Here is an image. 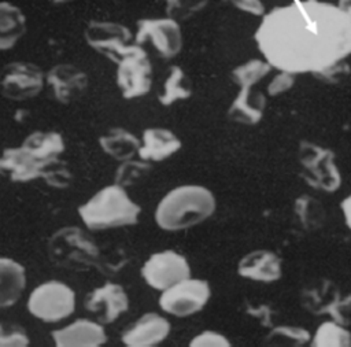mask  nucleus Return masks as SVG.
Wrapping results in <instances>:
<instances>
[{"mask_svg":"<svg viewBox=\"0 0 351 347\" xmlns=\"http://www.w3.org/2000/svg\"><path fill=\"white\" fill-rule=\"evenodd\" d=\"M51 337L56 347H100L107 342L103 324L88 318H78L52 331Z\"/></svg>","mask_w":351,"mask_h":347,"instance_id":"obj_16","label":"nucleus"},{"mask_svg":"<svg viewBox=\"0 0 351 347\" xmlns=\"http://www.w3.org/2000/svg\"><path fill=\"white\" fill-rule=\"evenodd\" d=\"M51 262L70 270H86L99 261L95 241L78 226H64L53 232L47 246Z\"/></svg>","mask_w":351,"mask_h":347,"instance_id":"obj_4","label":"nucleus"},{"mask_svg":"<svg viewBox=\"0 0 351 347\" xmlns=\"http://www.w3.org/2000/svg\"><path fill=\"white\" fill-rule=\"evenodd\" d=\"M181 148L180 139L169 129L148 128L143 132L138 156L143 160L160 162L176 154Z\"/></svg>","mask_w":351,"mask_h":347,"instance_id":"obj_19","label":"nucleus"},{"mask_svg":"<svg viewBox=\"0 0 351 347\" xmlns=\"http://www.w3.org/2000/svg\"><path fill=\"white\" fill-rule=\"evenodd\" d=\"M192 86L188 75L180 66H171L163 84V91L158 96V100L163 106H171L178 100L191 97Z\"/></svg>","mask_w":351,"mask_h":347,"instance_id":"obj_26","label":"nucleus"},{"mask_svg":"<svg viewBox=\"0 0 351 347\" xmlns=\"http://www.w3.org/2000/svg\"><path fill=\"white\" fill-rule=\"evenodd\" d=\"M299 165L302 177L315 189L325 192L336 191L341 184L340 171L335 163V154L318 144L300 143Z\"/></svg>","mask_w":351,"mask_h":347,"instance_id":"obj_7","label":"nucleus"},{"mask_svg":"<svg viewBox=\"0 0 351 347\" xmlns=\"http://www.w3.org/2000/svg\"><path fill=\"white\" fill-rule=\"evenodd\" d=\"M215 210V198L203 185H180L169 191L158 203L155 221L170 232L195 226L207 219Z\"/></svg>","mask_w":351,"mask_h":347,"instance_id":"obj_2","label":"nucleus"},{"mask_svg":"<svg viewBox=\"0 0 351 347\" xmlns=\"http://www.w3.org/2000/svg\"><path fill=\"white\" fill-rule=\"evenodd\" d=\"M265 107L266 96L262 92L255 91L254 86H243L229 106L228 115L234 122L255 125L262 119Z\"/></svg>","mask_w":351,"mask_h":347,"instance_id":"obj_20","label":"nucleus"},{"mask_svg":"<svg viewBox=\"0 0 351 347\" xmlns=\"http://www.w3.org/2000/svg\"><path fill=\"white\" fill-rule=\"evenodd\" d=\"M340 208H341V213L344 217V222L348 226V229L351 230V193L341 200Z\"/></svg>","mask_w":351,"mask_h":347,"instance_id":"obj_39","label":"nucleus"},{"mask_svg":"<svg viewBox=\"0 0 351 347\" xmlns=\"http://www.w3.org/2000/svg\"><path fill=\"white\" fill-rule=\"evenodd\" d=\"M211 295L206 280L191 276L162 291L159 306L163 311L176 317H188L200 311Z\"/></svg>","mask_w":351,"mask_h":347,"instance_id":"obj_9","label":"nucleus"},{"mask_svg":"<svg viewBox=\"0 0 351 347\" xmlns=\"http://www.w3.org/2000/svg\"><path fill=\"white\" fill-rule=\"evenodd\" d=\"M348 74H350V66L344 60H340V62L326 66L325 69L314 73L313 75H315L321 81L335 84V82H339L343 78H346Z\"/></svg>","mask_w":351,"mask_h":347,"instance_id":"obj_34","label":"nucleus"},{"mask_svg":"<svg viewBox=\"0 0 351 347\" xmlns=\"http://www.w3.org/2000/svg\"><path fill=\"white\" fill-rule=\"evenodd\" d=\"M77 213L88 229L104 230L137 224L141 207L130 199L123 187L114 182L97 191Z\"/></svg>","mask_w":351,"mask_h":347,"instance_id":"obj_3","label":"nucleus"},{"mask_svg":"<svg viewBox=\"0 0 351 347\" xmlns=\"http://www.w3.org/2000/svg\"><path fill=\"white\" fill-rule=\"evenodd\" d=\"M222 1L241 12H245L254 16H262L266 12V8L262 0H222Z\"/></svg>","mask_w":351,"mask_h":347,"instance_id":"obj_38","label":"nucleus"},{"mask_svg":"<svg viewBox=\"0 0 351 347\" xmlns=\"http://www.w3.org/2000/svg\"><path fill=\"white\" fill-rule=\"evenodd\" d=\"M269 337L273 340L288 342L287 344H292V346H302L310 342V333L304 328L287 326V325L274 328L269 335Z\"/></svg>","mask_w":351,"mask_h":347,"instance_id":"obj_33","label":"nucleus"},{"mask_svg":"<svg viewBox=\"0 0 351 347\" xmlns=\"http://www.w3.org/2000/svg\"><path fill=\"white\" fill-rule=\"evenodd\" d=\"M337 5L351 15V0H339Z\"/></svg>","mask_w":351,"mask_h":347,"instance_id":"obj_40","label":"nucleus"},{"mask_svg":"<svg viewBox=\"0 0 351 347\" xmlns=\"http://www.w3.org/2000/svg\"><path fill=\"white\" fill-rule=\"evenodd\" d=\"M254 40L271 67L314 74L351 55V15L330 1L295 0L266 11Z\"/></svg>","mask_w":351,"mask_h":347,"instance_id":"obj_1","label":"nucleus"},{"mask_svg":"<svg viewBox=\"0 0 351 347\" xmlns=\"http://www.w3.org/2000/svg\"><path fill=\"white\" fill-rule=\"evenodd\" d=\"M237 273L252 281L271 283L281 277V259L273 251L255 250L240 259Z\"/></svg>","mask_w":351,"mask_h":347,"instance_id":"obj_18","label":"nucleus"},{"mask_svg":"<svg viewBox=\"0 0 351 347\" xmlns=\"http://www.w3.org/2000/svg\"><path fill=\"white\" fill-rule=\"evenodd\" d=\"M48 1H51V3H53V4H63V3H67V1H70V0H48Z\"/></svg>","mask_w":351,"mask_h":347,"instance_id":"obj_41","label":"nucleus"},{"mask_svg":"<svg viewBox=\"0 0 351 347\" xmlns=\"http://www.w3.org/2000/svg\"><path fill=\"white\" fill-rule=\"evenodd\" d=\"M86 311L95 315L96 321L106 325L112 324L129 309V298L121 284L107 281L93 288L84 299Z\"/></svg>","mask_w":351,"mask_h":347,"instance_id":"obj_14","label":"nucleus"},{"mask_svg":"<svg viewBox=\"0 0 351 347\" xmlns=\"http://www.w3.org/2000/svg\"><path fill=\"white\" fill-rule=\"evenodd\" d=\"M295 213L306 230L318 229L325 219L324 207L317 199L311 198L310 195H302L296 199Z\"/></svg>","mask_w":351,"mask_h":347,"instance_id":"obj_28","label":"nucleus"},{"mask_svg":"<svg viewBox=\"0 0 351 347\" xmlns=\"http://www.w3.org/2000/svg\"><path fill=\"white\" fill-rule=\"evenodd\" d=\"M170 322L158 313H145L121 333L128 347H152L162 343L170 333Z\"/></svg>","mask_w":351,"mask_h":347,"instance_id":"obj_15","label":"nucleus"},{"mask_svg":"<svg viewBox=\"0 0 351 347\" xmlns=\"http://www.w3.org/2000/svg\"><path fill=\"white\" fill-rule=\"evenodd\" d=\"M329 314L336 322L344 326L351 325V294L343 299L339 298L329 310Z\"/></svg>","mask_w":351,"mask_h":347,"instance_id":"obj_37","label":"nucleus"},{"mask_svg":"<svg viewBox=\"0 0 351 347\" xmlns=\"http://www.w3.org/2000/svg\"><path fill=\"white\" fill-rule=\"evenodd\" d=\"M270 70H271V66L265 59H250L236 66L232 70L230 75L233 82H236L240 88L254 86L265 75H267Z\"/></svg>","mask_w":351,"mask_h":347,"instance_id":"obj_29","label":"nucleus"},{"mask_svg":"<svg viewBox=\"0 0 351 347\" xmlns=\"http://www.w3.org/2000/svg\"><path fill=\"white\" fill-rule=\"evenodd\" d=\"M26 288V270L15 259L0 256V309L14 306Z\"/></svg>","mask_w":351,"mask_h":347,"instance_id":"obj_21","label":"nucleus"},{"mask_svg":"<svg viewBox=\"0 0 351 347\" xmlns=\"http://www.w3.org/2000/svg\"><path fill=\"white\" fill-rule=\"evenodd\" d=\"M151 170V165L147 160H123L115 171V184L121 187H129L141 180Z\"/></svg>","mask_w":351,"mask_h":347,"instance_id":"obj_30","label":"nucleus"},{"mask_svg":"<svg viewBox=\"0 0 351 347\" xmlns=\"http://www.w3.org/2000/svg\"><path fill=\"white\" fill-rule=\"evenodd\" d=\"M45 81L53 97L62 104H69L78 99L88 86V75L70 63H60L51 67L45 75Z\"/></svg>","mask_w":351,"mask_h":347,"instance_id":"obj_17","label":"nucleus"},{"mask_svg":"<svg viewBox=\"0 0 351 347\" xmlns=\"http://www.w3.org/2000/svg\"><path fill=\"white\" fill-rule=\"evenodd\" d=\"M26 307L33 317L43 322H59L74 313L75 292L59 280H48L30 292Z\"/></svg>","mask_w":351,"mask_h":347,"instance_id":"obj_5","label":"nucleus"},{"mask_svg":"<svg viewBox=\"0 0 351 347\" xmlns=\"http://www.w3.org/2000/svg\"><path fill=\"white\" fill-rule=\"evenodd\" d=\"M84 37L90 48L115 63L136 45L130 44L132 32L125 25L110 21H90Z\"/></svg>","mask_w":351,"mask_h":347,"instance_id":"obj_11","label":"nucleus"},{"mask_svg":"<svg viewBox=\"0 0 351 347\" xmlns=\"http://www.w3.org/2000/svg\"><path fill=\"white\" fill-rule=\"evenodd\" d=\"M101 149L117 160H128L138 152L141 141L123 128H112L99 137Z\"/></svg>","mask_w":351,"mask_h":347,"instance_id":"obj_24","label":"nucleus"},{"mask_svg":"<svg viewBox=\"0 0 351 347\" xmlns=\"http://www.w3.org/2000/svg\"><path fill=\"white\" fill-rule=\"evenodd\" d=\"M26 32L23 11L8 3L0 1V51L11 49Z\"/></svg>","mask_w":351,"mask_h":347,"instance_id":"obj_23","label":"nucleus"},{"mask_svg":"<svg viewBox=\"0 0 351 347\" xmlns=\"http://www.w3.org/2000/svg\"><path fill=\"white\" fill-rule=\"evenodd\" d=\"M44 80V73L37 64L11 62L0 73V91L10 100L23 101L36 97L41 92Z\"/></svg>","mask_w":351,"mask_h":347,"instance_id":"obj_12","label":"nucleus"},{"mask_svg":"<svg viewBox=\"0 0 351 347\" xmlns=\"http://www.w3.org/2000/svg\"><path fill=\"white\" fill-rule=\"evenodd\" d=\"M167 16L174 19L188 18L203 10L208 0H165Z\"/></svg>","mask_w":351,"mask_h":347,"instance_id":"obj_32","label":"nucleus"},{"mask_svg":"<svg viewBox=\"0 0 351 347\" xmlns=\"http://www.w3.org/2000/svg\"><path fill=\"white\" fill-rule=\"evenodd\" d=\"M53 166L60 165L44 163L33 158L21 145L4 148L0 155V174L5 176L12 182H29L37 178H47L49 184L60 187L63 185L60 180L66 177V171L62 169L55 170Z\"/></svg>","mask_w":351,"mask_h":347,"instance_id":"obj_6","label":"nucleus"},{"mask_svg":"<svg viewBox=\"0 0 351 347\" xmlns=\"http://www.w3.org/2000/svg\"><path fill=\"white\" fill-rule=\"evenodd\" d=\"M339 298L340 295L337 287L328 280H319L311 284L310 287L304 288L300 296L304 309L313 314L329 313Z\"/></svg>","mask_w":351,"mask_h":347,"instance_id":"obj_25","label":"nucleus"},{"mask_svg":"<svg viewBox=\"0 0 351 347\" xmlns=\"http://www.w3.org/2000/svg\"><path fill=\"white\" fill-rule=\"evenodd\" d=\"M21 147L33 158L48 165H60L59 156L66 148L62 134L53 130H36L23 140Z\"/></svg>","mask_w":351,"mask_h":347,"instance_id":"obj_22","label":"nucleus"},{"mask_svg":"<svg viewBox=\"0 0 351 347\" xmlns=\"http://www.w3.org/2000/svg\"><path fill=\"white\" fill-rule=\"evenodd\" d=\"M295 84V74L278 70V73L271 78L267 84V93L269 96H278L281 93L288 92Z\"/></svg>","mask_w":351,"mask_h":347,"instance_id":"obj_36","label":"nucleus"},{"mask_svg":"<svg viewBox=\"0 0 351 347\" xmlns=\"http://www.w3.org/2000/svg\"><path fill=\"white\" fill-rule=\"evenodd\" d=\"M134 41L138 45L151 43L162 58L171 59L182 49L181 26L171 16L143 18L137 21Z\"/></svg>","mask_w":351,"mask_h":347,"instance_id":"obj_10","label":"nucleus"},{"mask_svg":"<svg viewBox=\"0 0 351 347\" xmlns=\"http://www.w3.org/2000/svg\"><path fill=\"white\" fill-rule=\"evenodd\" d=\"M191 347H229L230 343L228 337L214 331H204L196 335L191 342Z\"/></svg>","mask_w":351,"mask_h":347,"instance_id":"obj_35","label":"nucleus"},{"mask_svg":"<svg viewBox=\"0 0 351 347\" xmlns=\"http://www.w3.org/2000/svg\"><path fill=\"white\" fill-rule=\"evenodd\" d=\"M311 344L314 347H347L351 346V333L335 320L325 321L317 328Z\"/></svg>","mask_w":351,"mask_h":347,"instance_id":"obj_27","label":"nucleus"},{"mask_svg":"<svg viewBox=\"0 0 351 347\" xmlns=\"http://www.w3.org/2000/svg\"><path fill=\"white\" fill-rule=\"evenodd\" d=\"M191 276V267L184 255L174 250L152 254L141 267V277L154 289L165 291Z\"/></svg>","mask_w":351,"mask_h":347,"instance_id":"obj_13","label":"nucleus"},{"mask_svg":"<svg viewBox=\"0 0 351 347\" xmlns=\"http://www.w3.org/2000/svg\"><path fill=\"white\" fill-rule=\"evenodd\" d=\"M30 339L23 326L0 321V347H27Z\"/></svg>","mask_w":351,"mask_h":347,"instance_id":"obj_31","label":"nucleus"},{"mask_svg":"<svg viewBox=\"0 0 351 347\" xmlns=\"http://www.w3.org/2000/svg\"><path fill=\"white\" fill-rule=\"evenodd\" d=\"M117 85L125 99L147 95L152 85V66L145 49L136 44L117 62Z\"/></svg>","mask_w":351,"mask_h":347,"instance_id":"obj_8","label":"nucleus"}]
</instances>
